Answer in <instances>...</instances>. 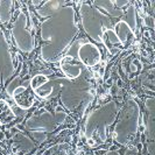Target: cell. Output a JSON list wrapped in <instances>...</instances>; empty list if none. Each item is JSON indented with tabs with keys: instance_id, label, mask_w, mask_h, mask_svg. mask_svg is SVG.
Wrapping results in <instances>:
<instances>
[{
	"instance_id": "1",
	"label": "cell",
	"mask_w": 155,
	"mask_h": 155,
	"mask_svg": "<svg viewBox=\"0 0 155 155\" xmlns=\"http://www.w3.org/2000/svg\"><path fill=\"white\" fill-rule=\"evenodd\" d=\"M38 14L46 19L41 23V57L48 63H56L79 33L76 12L67 1H45Z\"/></svg>"
},
{
	"instance_id": "2",
	"label": "cell",
	"mask_w": 155,
	"mask_h": 155,
	"mask_svg": "<svg viewBox=\"0 0 155 155\" xmlns=\"http://www.w3.org/2000/svg\"><path fill=\"white\" fill-rule=\"evenodd\" d=\"M81 5V20L84 31L93 41L104 43V31L111 29L109 14L101 12L90 2H82Z\"/></svg>"
},
{
	"instance_id": "3",
	"label": "cell",
	"mask_w": 155,
	"mask_h": 155,
	"mask_svg": "<svg viewBox=\"0 0 155 155\" xmlns=\"http://www.w3.org/2000/svg\"><path fill=\"white\" fill-rule=\"evenodd\" d=\"M139 113V105L133 99H130L125 104L120 111L114 131V139L118 143L126 145L134 139L138 133Z\"/></svg>"
},
{
	"instance_id": "4",
	"label": "cell",
	"mask_w": 155,
	"mask_h": 155,
	"mask_svg": "<svg viewBox=\"0 0 155 155\" xmlns=\"http://www.w3.org/2000/svg\"><path fill=\"white\" fill-rule=\"evenodd\" d=\"M118 116V109L114 101L106 103L101 109L91 112L89 114L85 125V134L87 138H91L93 133H97L104 141L106 138V126L111 125Z\"/></svg>"
},
{
	"instance_id": "5",
	"label": "cell",
	"mask_w": 155,
	"mask_h": 155,
	"mask_svg": "<svg viewBox=\"0 0 155 155\" xmlns=\"http://www.w3.org/2000/svg\"><path fill=\"white\" fill-rule=\"evenodd\" d=\"M12 36L16 47L22 53H31L35 48V38L28 28L27 15L21 9L16 12L15 21L12 26Z\"/></svg>"
},
{
	"instance_id": "6",
	"label": "cell",
	"mask_w": 155,
	"mask_h": 155,
	"mask_svg": "<svg viewBox=\"0 0 155 155\" xmlns=\"http://www.w3.org/2000/svg\"><path fill=\"white\" fill-rule=\"evenodd\" d=\"M15 71L14 62L12 58V54L8 47V42L4 31L0 29V74L2 82H6L13 76Z\"/></svg>"
},
{
	"instance_id": "7",
	"label": "cell",
	"mask_w": 155,
	"mask_h": 155,
	"mask_svg": "<svg viewBox=\"0 0 155 155\" xmlns=\"http://www.w3.org/2000/svg\"><path fill=\"white\" fill-rule=\"evenodd\" d=\"M77 57L79 62L84 67L92 68L99 64L101 61V53L99 48L94 43L85 42V43H79L77 48Z\"/></svg>"
},
{
	"instance_id": "8",
	"label": "cell",
	"mask_w": 155,
	"mask_h": 155,
	"mask_svg": "<svg viewBox=\"0 0 155 155\" xmlns=\"http://www.w3.org/2000/svg\"><path fill=\"white\" fill-rule=\"evenodd\" d=\"M60 65H61V70L63 71V74L71 81L77 79L84 71V65L79 62L77 55L72 54L71 49L68 54L64 55L60 60Z\"/></svg>"
},
{
	"instance_id": "9",
	"label": "cell",
	"mask_w": 155,
	"mask_h": 155,
	"mask_svg": "<svg viewBox=\"0 0 155 155\" xmlns=\"http://www.w3.org/2000/svg\"><path fill=\"white\" fill-rule=\"evenodd\" d=\"M7 93L21 109H31L34 104V91H31V84L14 86L13 89L7 90Z\"/></svg>"
},
{
	"instance_id": "10",
	"label": "cell",
	"mask_w": 155,
	"mask_h": 155,
	"mask_svg": "<svg viewBox=\"0 0 155 155\" xmlns=\"http://www.w3.org/2000/svg\"><path fill=\"white\" fill-rule=\"evenodd\" d=\"M113 31H114L117 39H118L120 45L126 43V42L130 40V38H132L133 35H134V33L132 31V29L128 27V25L125 22L124 20H120V21H118V22L116 23Z\"/></svg>"
},
{
	"instance_id": "11",
	"label": "cell",
	"mask_w": 155,
	"mask_h": 155,
	"mask_svg": "<svg viewBox=\"0 0 155 155\" xmlns=\"http://www.w3.org/2000/svg\"><path fill=\"white\" fill-rule=\"evenodd\" d=\"M15 113L6 101L0 99V124L8 125L15 120Z\"/></svg>"
},
{
	"instance_id": "12",
	"label": "cell",
	"mask_w": 155,
	"mask_h": 155,
	"mask_svg": "<svg viewBox=\"0 0 155 155\" xmlns=\"http://www.w3.org/2000/svg\"><path fill=\"white\" fill-rule=\"evenodd\" d=\"M12 5L13 1H0V22L7 23L12 16Z\"/></svg>"
},
{
	"instance_id": "13",
	"label": "cell",
	"mask_w": 155,
	"mask_h": 155,
	"mask_svg": "<svg viewBox=\"0 0 155 155\" xmlns=\"http://www.w3.org/2000/svg\"><path fill=\"white\" fill-rule=\"evenodd\" d=\"M124 16V21L128 25V27L132 29L133 33H135L137 31V11H135V7L133 5L128 6L127 11H125Z\"/></svg>"
},
{
	"instance_id": "14",
	"label": "cell",
	"mask_w": 155,
	"mask_h": 155,
	"mask_svg": "<svg viewBox=\"0 0 155 155\" xmlns=\"http://www.w3.org/2000/svg\"><path fill=\"white\" fill-rule=\"evenodd\" d=\"M154 23H155V20L154 18L152 15H146L145 16V26H147L149 28H153L154 27Z\"/></svg>"
},
{
	"instance_id": "15",
	"label": "cell",
	"mask_w": 155,
	"mask_h": 155,
	"mask_svg": "<svg viewBox=\"0 0 155 155\" xmlns=\"http://www.w3.org/2000/svg\"><path fill=\"white\" fill-rule=\"evenodd\" d=\"M1 83H2V78H1V74H0V85H1Z\"/></svg>"
}]
</instances>
